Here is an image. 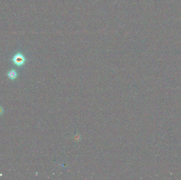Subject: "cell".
<instances>
[{"mask_svg":"<svg viewBox=\"0 0 181 180\" xmlns=\"http://www.w3.org/2000/svg\"><path fill=\"white\" fill-rule=\"evenodd\" d=\"M26 59L24 56L21 53H18L14 56L13 58V61L16 65L21 66L24 64Z\"/></svg>","mask_w":181,"mask_h":180,"instance_id":"6da1fadb","label":"cell"},{"mask_svg":"<svg viewBox=\"0 0 181 180\" xmlns=\"http://www.w3.org/2000/svg\"><path fill=\"white\" fill-rule=\"evenodd\" d=\"M3 108L1 107H0V115L3 114Z\"/></svg>","mask_w":181,"mask_h":180,"instance_id":"3957f363","label":"cell"},{"mask_svg":"<svg viewBox=\"0 0 181 180\" xmlns=\"http://www.w3.org/2000/svg\"><path fill=\"white\" fill-rule=\"evenodd\" d=\"M8 77L11 79H14L17 78V72L14 70H12L10 71L8 73Z\"/></svg>","mask_w":181,"mask_h":180,"instance_id":"7a4b0ae2","label":"cell"}]
</instances>
